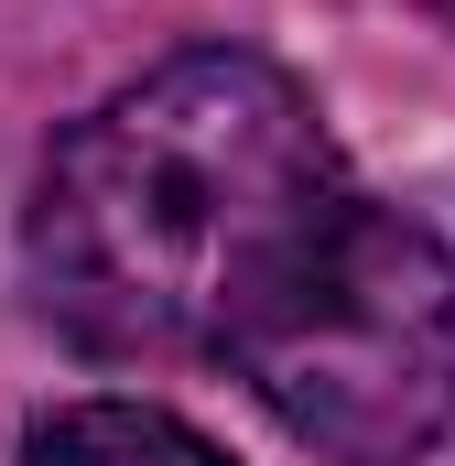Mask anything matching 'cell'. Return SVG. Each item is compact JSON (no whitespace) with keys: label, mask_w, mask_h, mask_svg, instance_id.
Masks as SVG:
<instances>
[{"label":"cell","mask_w":455,"mask_h":466,"mask_svg":"<svg viewBox=\"0 0 455 466\" xmlns=\"http://www.w3.org/2000/svg\"><path fill=\"white\" fill-rule=\"evenodd\" d=\"M22 466H228V456L152 401H66L22 434Z\"/></svg>","instance_id":"3"},{"label":"cell","mask_w":455,"mask_h":466,"mask_svg":"<svg viewBox=\"0 0 455 466\" xmlns=\"http://www.w3.org/2000/svg\"><path fill=\"white\" fill-rule=\"evenodd\" d=\"M347 196L315 98L249 44H196L44 152L22 271L87 358H217Z\"/></svg>","instance_id":"1"},{"label":"cell","mask_w":455,"mask_h":466,"mask_svg":"<svg viewBox=\"0 0 455 466\" xmlns=\"http://www.w3.org/2000/svg\"><path fill=\"white\" fill-rule=\"evenodd\" d=\"M217 369L326 466H412L455 423V249L379 196H347Z\"/></svg>","instance_id":"2"}]
</instances>
